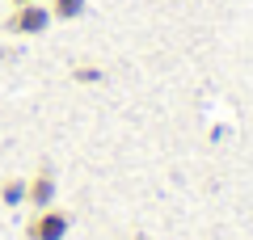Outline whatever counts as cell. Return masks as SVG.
<instances>
[{"label": "cell", "mask_w": 253, "mask_h": 240, "mask_svg": "<svg viewBox=\"0 0 253 240\" xmlns=\"http://www.w3.org/2000/svg\"><path fill=\"white\" fill-rule=\"evenodd\" d=\"M72 232V215L63 211V206H42V211H34L30 215V223H26V240H63Z\"/></svg>", "instance_id": "obj_2"}, {"label": "cell", "mask_w": 253, "mask_h": 240, "mask_svg": "<svg viewBox=\"0 0 253 240\" xmlns=\"http://www.w3.org/2000/svg\"><path fill=\"white\" fill-rule=\"evenodd\" d=\"M101 76H106V72H101L97 63H76V68H72V80H76V84H93V80H101Z\"/></svg>", "instance_id": "obj_6"}, {"label": "cell", "mask_w": 253, "mask_h": 240, "mask_svg": "<svg viewBox=\"0 0 253 240\" xmlns=\"http://www.w3.org/2000/svg\"><path fill=\"white\" fill-rule=\"evenodd\" d=\"M89 0H46V9H51V21H76L84 13Z\"/></svg>", "instance_id": "obj_4"}, {"label": "cell", "mask_w": 253, "mask_h": 240, "mask_svg": "<svg viewBox=\"0 0 253 240\" xmlns=\"http://www.w3.org/2000/svg\"><path fill=\"white\" fill-rule=\"evenodd\" d=\"M9 4H13V9H17V4H38V0H9Z\"/></svg>", "instance_id": "obj_7"}, {"label": "cell", "mask_w": 253, "mask_h": 240, "mask_svg": "<svg viewBox=\"0 0 253 240\" xmlns=\"http://www.w3.org/2000/svg\"><path fill=\"white\" fill-rule=\"evenodd\" d=\"M131 240H152V236H144V232H135V236H131Z\"/></svg>", "instance_id": "obj_8"}, {"label": "cell", "mask_w": 253, "mask_h": 240, "mask_svg": "<svg viewBox=\"0 0 253 240\" xmlns=\"http://www.w3.org/2000/svg\"><path fill=\"white\" fill-rule=\"evenodd\" d=\"M55 202V169L51 164H38L26 177V206L30 211H42V206Z\"/></svg>", "instance_id": "obj_3"}, {"label": "cell", "mask_w": 253, "mask_h": 240, "mask_svg": "<svg viewBox=\"0 0 253 240\" xmlns=\"http://www.w3.org/2000/svg\"><path fill=\"white\" fill-rule=\"evenodd\" d=\"M46 26H51L46 0H38V4H17V9L4 17V34H13V38H38V34H46Z\"/></svg>", "instance_id": "obj_1"}, {"label": "cell", "mask_w": 253, "mask_h": 240, "mask_svg": "<svg viewBox=\"0 0 253 240\" xmlns=\"http://www.w3.org/2000/svg\"><path fill=\"white\" fill-rule=\"evenodd\" d=\"M26 202V177H4L0 181V206H21Z\"/></svg>", "instance_id": "obj_5"}]
</instances>
